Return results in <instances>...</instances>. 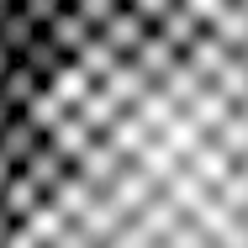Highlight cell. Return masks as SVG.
<instances>
[{"label":"cell","instance_id":"obj_1","mask_svg":"<svg viewBox=\"0 0 248 248\" xmlns=\"http://www.w3.org/2000/svg\"><path fill=\"white\" fill-rule=\"evenodd\" d=\"M153 32H158V27H153V16H143V11H138V5L127 0V5H122V11H116V16H111V21L100 27V43L116 53V58H132V53L143 48Z\"/></svg>","mask_w":248,"mask_h":248},{"label":"cell","instance_id":"obj_2","mask_svg":"<svg viewBox=\"0 0 248 248\" xmlns=\"http://www.w3.org/2000/svg\"><path fill=\"white\" fill-rule=\"evenodd\" d=\"M79 174H85V180L95 185L100 196H106V190H111V185L127 174V153L116 148L111 138H95V143H90V153L79 158Z\"/></svg>","mask_w":248,"mask_h":248},{"label":"cell","instance_id":"obj_3","mask_svg":"<svg viewBox=\"0 0 248 248\" xmlns=\"http://www.w3.org/2000/svg\"><path fill=\"white\" fill-rule=\"evenodd\" d=\"M158 37H164L169 48L180 53V58H185V53H190L201 37H206V21H201V16L190 11V5H185V0H174V5L158 16Z\"/></svg>","mask_w":248,"mask_h":248},{"label":"cell","instance_id":"obj_4","mask_svg":"<svg viewBox=\"0 0 248 248\" xmlns=\"http://www.w3.org/2000/svg\"><path fill=\"white\" fill-rule=\"evenodd\" d=\"M95 201H100V190L90 185V180H85V174H79V169H69V174H63V180L53 185L48 206L58 211V217H69V222H79V217H85V211H90Z\"/></svg>","mask_w":248,"mask_h":248},{"label":"cell","instance_id":"obj_5","mask_svg":"<svg viewBox=\"0 0 248 248\" xmlns=\"http://www.w3.org/2000/svg\"><path fill=\"white\" fill-rule=\"evenodd\" d=\"M43 143H48V138H43V132L27 122V116H16V122L0 132V158H5L11 169H27V164L43 153Z\"/></svg>","mask_w":248,"mask_h":248},{"label":"cell","instance_id":"obj_6","mask_svg":"<svg viewBox=\"0 0 248 248\" xmlns=\"http://www.w3.org/2000/svg\"><path fill=\"white\" fill-rule=\"evenodd\" d=\"M0 206H5L16 222H32V217L48 206V190H43V185H37L27 169H16V174H11V185L0 190Z\"/></svg>","mask_w":248,"mask_h":248},{"label":"cell","instance_id":"obj_7","mask_svg":"<svg viewBox=\"0 0 248 248\" xmlns=\"http://www.w3.org/2000/svg\"><path fill=\"white\" fill-rule=\"evenodd\" d=\"M16 63H27V69H32V74H37L43 85H58V79H63V69H69L74 58H69V53H63V48H58V43L48 37V32H43V37H37L32 48L21 53Z\"/></svg>","mask_w":248,"mask_h":248},{"label":"cell","instance_id":"obj_8","mask_svg":"<svg viewBox=\"0 0 248 248\" xmlns=\"http://www.w3.org/2000/svg\"><path fill=\"white\" fill-rule=\"evenodd\" d=\"M127 63H138V74H143L148 85H164V79H169V74L180 69V53L169 48V43H164L158 32H153V37H148V43H143L138 53H132Z\"/></svg>","mask_w":248,"mask_h":248},{"label":"cell","instance_id":"obj_9","mask_svg":"<svg viewBox=\"0 0 248 248\" xmlns=\"http://www.w3.org/2000/svg\"><path fill=\"white\" fill-rule=\"evenodd\" d=\"M48 37H53V43H58L63 53H69V58H79V53L90 48L100 32L90 27V21H85V16H79V11H74V5H63V16H58V21L48 27Z\"/></svg>","mask_w":248,"mask_h":248},{"label":"cell","instance_id":"obj_10","mask_svg":"<svg viewBox=\"0 0 248 248\" xmlns=\"http://www.w3.org/2000/svg\"><path fill=\"white\" fill-rule=\"evenodd\" d=\"M43 90H48V85H43V79H37L27 63H11V74L0 79V100H5L11 111H21V116L37 106V95H43Z\"/></svg>","mask_w":248,"mask_h":248},{"label":"cell","instance_id":"obj_11","mask_svg":"<svg viewBox=\"0 0 248 248\" xmlns=\"http://www.w3.org/2000/svg\"><path fill=\"white\" fill-rule=\"evenodd\" d=\"M90 143H95V132H90V127L79 122V116H69L63 127H53V132H48V148L58 153V158H63L69 169H79V158L90 153Z\"/></svg>","mask_w":248,"mask_h":248},{"label":"cell","instance_id":"obj_12","mask_svg":"<svg viewBox=\"0 0 248 248\" xmlns=\"http://www.w3.org/2000/svg\"><path fill=\"white\" fill-rule=\"evenodd\" d=\"M37 37H43V27H37V21H32V16H27L21 5H16V11H11L5 21H0V48L11 53V58H21V53L32 48Z\"/></svg>","mask_w":248,"mask_h":248},{"label":"cell","instance_id":"obj_13","mask_svg":"<svg viewBox=\"0 0 248 248\" xmlns=\"http://www.w3.org/2000/svg\"><path fill=\"white\" fill-rule=\"evenodd\" d=\"M211 37H222L232 53L248 48V5H243V0H227V11L211 21Z\"/></svg>","mask_w":248,"mask_h":248},{"label":"cell","instance_id":"obj_14","mask_svg":"<svg viewBox=\"0 0 248 248\" xmlns=\"http://www.w3.org/2000/svg\"><path fill=\"white\" fill-rule=\"evenodd\" d=\"M138 116H143V122H148L153 132H164V127H169V122H180V116H185V111H180V106H174V100L164 95V90H158V85H153L148 95L138 100Z\"/></svg>","mask_w":248,"mask_h":248},{"label":"cell","instance_id":"obj_15","mask_svg":"<svg viewBox=\"0 0 248 248\" xmlns=\"http://www.w3.org/2000/svg\"><path fill=\"white\" fill-rule=\"evenodd\" d=\"M74 63H79V69H85V74H90V79H95V85H100V79H111V74H116V69L127 63V58H116V53H111V48H106V43H100V37H95V43H90V48L79 53Z\"/></svg>","mask_w":248,"mask_h":248},{"label":"cell","instance_id":"obj_16","mask_svg":"<svg viewBox=\"0 0 248 248\" xmlns=\"http://www.w3.org/2000/svg\"><path fill=\"white\" fill-rule=\"evenodd\" d=\"M27 174H32V180H37V185H43V190L53 196V185H58V180L69 174V164H63V158H58V153H53L48 143H43V153H37V158L27 164Z\"/></svg>","mask_w":248,"mask_h":248},{"label":"cell","instance_id":"obj_17","mask_svg":"<svg viewBox=\"0 0 248 248\" xmlns=\"http://www.w3.org/2000/svg\"><path fill=\"white\" fill-rule=\"evenodd\" d=\"M164 248H211V238L201 232V222H196V217H180V227L164 238Z\"/></svg>","mask_w":248,"mask_h":248},{"label":"cell","instance_id":"obj_18","mask_svg":"<svg viewBox=\"0 0 248 248\" xmlns=\"http://www.w3.org/2000/svg\"><path fill=\"white\" fill-rule=\"evenodd\" d=\"M122 5H127V0H74V11H79V16H85L95 32L111 21V16H116V11H122Z\"/></svg>","mask_w":248,"mask_h":248},{"label":"cell","instance_id":"obj_19","mask_svg":"<svg viewBox=\"0 0 248 248\" xmlns=\"http://www.w3.org/2000/svg\"><path fill=\"white\" fill-rule=\"evenodd\" d=\"M21 11H27V16H32V21H37L43 32H48L53 21L63 16V0H21Z\"/></svg>","mask_w":248,"mask_h":248},{"label":"cell","instance_id":"obj_20","mask_svg":"<svg viewBox=\"0 0 248 248\" xmlns=\"http://www.w3.org/2000/svg\"><path fill=\"white\" fill-rule=\"evenodd\" d=\"M16 227H21V222H16V217H11L5 206H0V248H11V238H16Z\"/></svg>","mask_w":248,"mask_h":248},{"label":"cell","instance_id":"obj_21","mask_svg":"<svg viewBox=\"0 0 248 248\" xmlns=\"http://www.w3.org/2000/svg\"><path fill=\"white\" fill-rule=\"evenodd\" d=\"M16 116H21V111H11V106H5V100H0V132H5V127H11V122H16Z\"/></svg>","mask_w":248,"mask_h":248},{"label":"cell","instance_id":"obj_22","mask_svg":"<svg viewBox=\"0 0 248 248\" xmlns=\"http://www.w3.org/2000/svg\"><path fill=\"white\" fill-rule=\"evenodd\" d=\"M11 174H16V169H11V164H5V158H0V190H5V185H11Z\"/></svg>","mask_w":248,"mask_h":248},{"label":"cell","instance_id":"obj_23","mask_svg":"<svg viewBox=\"0 0 248 248\" xmlns=\"http://www.w3.org/2000/svg\"><path fill=\"white\" fill-rule=\"evenodd\" d=\"M11 63H16V58H11V53L0 48V79H5V74H11Z\"/></svg>","mask_w":248,"mask_h":248},{"label":"cell","instance_id":"obj_24","mask_svg":"<svg viewBox=\"0 0 248 248\" xmlns=\"http://www.w3.org/2000/svg\"><path fill=\"white\" fill-rule=\"evenodd\" d=\"M11 11H16V0H0V21H5V16H11Z\"/></svg>","mask_w":248,"mask_h":248},{"label":"cell","instance_id":"obj_25","mask_svg":"<svg viewBox=\"0 0 248 248\" xmlns=\"http://www.w3.org/2000/svg\"><path fill=\"white\" fill-rule=\"evenodd\" d=\"M63 5H74V0H63Z\"/></svg>","mask_w":248,"mask_h":248},{"label":"cell","instance_id":"obj_26","mask_svg":"<svg viewBox=\"0 0 248 248\" xmlns=\"http://www.w3.org/2000/svg\"><path fill=\"white\" fill-rule=\"evenodd\" d=\"M16 5H21V0H16Z\"/></svg>","mask_w":248,"mask_h":248}]
</instances>
